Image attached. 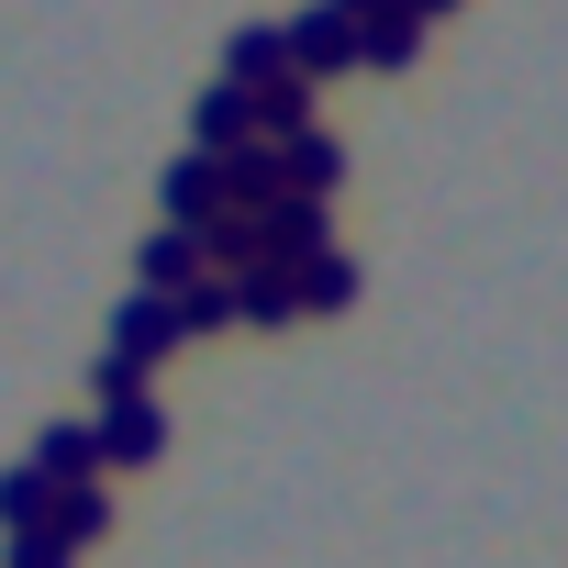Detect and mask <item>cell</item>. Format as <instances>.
<instances>
[{
	"mask_svg": "<svg viewBox=\"0 0 568 568\" xmlns=\"http://www.w3.org/2000/svg\"><path fill=\"white\" fill-rule=\"evenodd\" d=\"M278 34H291V68H302L313 90L357 68V12H335V0H313V12H291V23H278Z\"/></svg>",
	"mask_w": 568,
	"mask_h": 568,
	"instance_id": "6da1fadb",
	"label": "cell"
},
{
	"mask_svg": "<svg viewBox=\"0 0 568 568\" xmlns=\"http://www.w3.org/2000/svg\"><path fill=\"white\" fill-rule=\"evenodd\" d=\"M156 212H168V223H190V234H201V223H223V212H234V201H223V156H201V145H190V156H168V168H156Z\"/></svg>",
	"mask_w": 568,
	"mask_h": 568,
	"instance_id": "7a4b0ae2",
	"label": "cell"
},
{
	"mask_svg": "<svg viewBox=\"0 0 568 568\" xmlns=\"http://www.w3.org/2000/svg\"><path fill=\"white\" fill-rule=\"evenodd\" d=\"M179 346H190V335H179V313H168L156 291L112 302V346H101V357H123V368H145V379H156V357H179Z\"/></svg>",
	"mask_w": 568,
	"mask_h": 568,
	"instance_id": "3957f363",
	"label": "cell"
},
{
	"mask_svg": "<svg viewBox=\"0 0 568 568\" xmlns=\"http://www.w3.org/2000/svg\"><path fill=\"white\" fill-rule=\"evenodd\" d=\"M90 435H101V468H156V457H168V413H156L145 390H134V402H101Z\"/></svg>",
	"mask_w": 568,
	"mask_h": 568,
	"instance_id": "277c9868",
	"label": "cell"
},
{
	"mask_svg": "<svg viewBox=\"0 0 568 568\" xmlns=\"http://www.w3.org/2000/svg\"><path fill=\"white\" fill-rule=\"evenodd\" d=\"M190 278H212V256H201V234H190V223H156V234L134 245V291H156V302H179Z\"/></svg>",
	"mask_w": 568,
	"mask_h": 568,
	"instance_id": "5b68a950",
	"label": "cell"
},
{
	"mask_svg": "<svg viewBox=\"0 0 568 568\" xmlns=\"http://www.w3.org/2000/svg\"><path fill=\"white\" fill-rule=\"evenodd\" d=\"M190 145H201V156H234V145H256V90L212 79V90L190 101Z\"/></svg>",
	"mask_w": 568,
	"mask_h": 568,
	"instance_id": "8992f818",
	"label": "cell"
},
{
	"mask_svg": "<svg viewBox=\"0 0 568 568\" xmlns=\"http://www.w3.org/2000/svg\"><path fill=\"white\" fill-rule=\"evenodd\" d=\"M223 79H234V90L291 79V34H278V23H234V34H223Z\"/></svg>",
	"mask_w": 568,
	"mask_h": 568,
	"instance_id": "52a82bcc",
	"label": "cell"
},
{
	"mask_svg": "<svg viewBox=\"0 0 568 568\" xmlns=\"http://www.w3.org/2000/svg\"><path fill=\"white\" fill-rule=\"evenodd\" d=\"M234 324H256V335L302 324V278H291V267H245V278H234Z\"/></svg>",
	"mask_w": 568,
	"mask_h": 568,
	"instance_id": "ba28073f",
	"label": "cell"
},
{
	"mask_svg": "<svg viewBox=\"0 0 568 568\" xmlns=\"http://www.w3.org/2000/svg\"><path fill=\"white\" fill-rule=\"evenodd\" d=\"M278 168H291V190H302V201H335V190H346V145H335L324 123L278 145Z\"/></svg>",
	"mask_w": 568,
	"mask_h": 568,
	"instance_id": "9c48e42d",
	"label": "cell"
},
{
	"mask_svg": "<svg viewBox=\"0 0 568 568\" xmlns=\"http://www.w3.org/2000/svg\"><path fill=\"white\" fill-rule=\"evenodd\" d=\"M424 57V23L402 12V0H379V12L357 23V68H413Z\"/></svg>",
	"mask_w": 568,
	"mask_h": 568,
	"instance_id": "30bf717a",
	"label": "cell"
},
{
	"mask_svg": "<svg viewBox=\"0 0 568 568\" xmlns=\"http://www.w3.org/2000/svg\"><path fill=\"white\" fill-rule=\"evenodd\" d=\"M34 468H45L57 490H79V479H101V435H90V424H45V435H34Z\"/></svg>",
	"mask_w": 568,
	"mask_h": 568,
	"instance_id": "8fae6325",
	"label": "cell"
},
{
	"mask_svg": "<svg viewBox=\"0 0 568 568\" xmlns=\"http://www.w3.org/2000/svg\"><path fill=\"white\" fill-rule=\"evenodd\" d=\"M278 190H291L278 145H234V156H223V201H234V212H256V201H278Z\"/></svg>",
	"mask_w": 568,
	"mask_h": 568,
	"instance_id": "7c38bea8",
	"label": "cell"
},
{
	"mask_svg": "<svg viewBox=\"0 0 568 568\" xmlns=\"http://www.w3.org/2000/svg\"><path fill=\"white\" fill-rule=\"evenodd\" d=\"M23 524H57V479L23 457V468H0V535H23Z\"/></svg>",
	"mask_w": 568,
	"mask_h": 568,
	"instance_id": "4fadbf2b",
	"label": "cell"
},
{
	"mask_svg": "<svg viewBox=\"0 0 568 568\" xmlns=\"http://www.w3.org/2000/svg\"><path fill=\"white\" fill-rule=\"evenodd\" d=\"M291 278H302V313H346V302H357V256H346V245H324V256H302Z\"/></svg>",
	"mask_w": 568,
	"mask_h": 568,
	"instance_id": "5bb4252c",
	"label": "cell"
},
{
	"mask_svg": "<svg viewBox=\"0 0 568 568\" xmlns=\"http://www.w3.org/2000/svg\"><path fill=\"white\" fill-rule=\"evenodd\" d=\"M57 535H68V546L90 557V546L112 535V490H101V479H79V490H57Z\"/></svg>",
	"mask_w": 568,
	"mask_h": 568,
	"instance_id": "9a60e30c",
	"label": "cell"
},
{
	"mask_svg": "<svg viewBox=\"0 0 568 568\" xmlns=\"http://www.w3.org/2000/svg\"><path fill=\"white\" fill-rule=\"evenodd\" d=\"M168 313H179V335H234V278H190Z\"/></svg>",
	"mask_w": 568,
	"mask_h": 568,
	"instance_id": "2e32d148",
	"label": "cell"
},
{
	"mask_svg": "<svg viewBox=\"0 0 568 568\" xmlns=\"http://www.w3.org/2000/svg\"><path fill=\"white\" fill-rule=\"evenodd\" d=\"M0 568H79V546L57 524H23V535H0Z\"/></svg>",
	"mask_w": 568,
	"mask_h": 568,
	"instance_id": "e0dca14e",
	"label": "cell"
},
{
	"mask_svg": "<svg viewBox=\"0 0 568 568\" xmlns=\"http://www.w3.org/2000/svg\"><path fill=\"white\" fill-rule=\"evenodd\" d=\"M134 390H145V368H123V357H101V368H90V402H134Z\"/></svg>",
	"mask_w": 568,
	"mask_h": 568,
	"instance_id": "ac0fdd59",
	"label": "cell"
},
{
	"mask_svg": "<svg viewBox=\"0 0 568 568\" xmlns=\"http://www.w3.org/2000/svg\"><path fill=\"white\" fill-rule=\"evenodd\" d=\"M402 12H413V23H446V12H457V0H402Z\"/></svg>",
	"mask_w": 568,
	"mask_h": 568,
	"instance_id": "d6986e66",
	"label": "cell"
},
{
	"mask_svg": "<svg viewBox=\"0 0 568 568\" xmlns=\"http://www.w3.org/2000/svg\"><path fill=\"white\" fill-rule=\"evenodd\" d=\"M335 12H357V23H368V12H379V0H335Z\"/></svg>",
	"mask_w": 568,
	"mask_h": 568,
	"instance_id": "ffe728a7",
	"label": "cell"
}]
</instances>
